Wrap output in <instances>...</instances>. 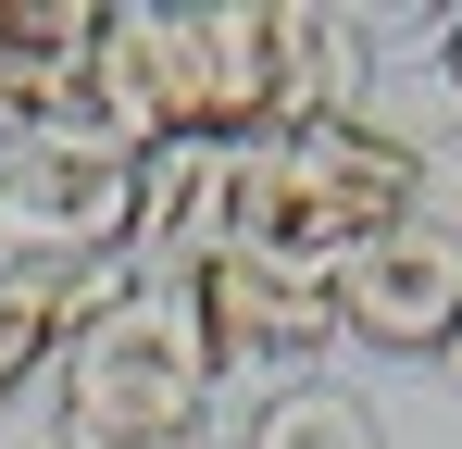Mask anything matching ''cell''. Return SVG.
I'll use <instances>...</instances> for the list:
<instances>
[{
    "label": "cell",
    "instance_id": "cell-9",
    "mask_svg": "<svg viewBox=\"0 0 462 449\" xmlns=\"http://www.w3.org/2000/svg\"><path fill=\"white\" fill-rule=\"evenodd\" d=\"M237 449H387V425H375V399L300 374V387H275V399L250 412V437H237Z\"/></svg>",
    "mask_w": 462,
    "mask_h": 449
},
{
    "label": "cell",
    "instance_id": "cell-3",
    "mask_svg": "<svg viewBox=\"0 0 462 449\" xmlns=\"http://www.w3.org/2000/svg\"><path fill=\"white\" fill-rule=\"evenodd\" d=\"M375 38L325 0H213L200 13V87L213 138H300L325 113H363Z\"/></svg>",
    "mask_w": 462,
    "mask_h": 449
},
{
    "label": "cell",
    "instance_id": "cell-6",
    "mask_svg": "<svg viewBox=\"0 0 462 449\" xmlns=\"http://www.w3.org/2000/svg\"><path fill=\"white\" fill-rule=\"evenodd\" d=\"M337 337H363L387 362H438L462 337V224L412 213V224H387V237H363L337 262Z\"/></svg>",
    "mask_w": 462,
    "mask_h": 449
},
{
    "label": "cell",
    "instance_id": "cell-10",
    "mask_svg": "<svg viewBox=\"0 0 462 449\" xmlns=\"http://www.w3.org/2000/svg\"><path fill=\"white\" fill-rule=\"evenodd\" d=\"M438 75H450V113H462V13L438 25Z\"/></svg>",
    "mask_w": 462,
    "mask_h": 449
},
{
    "label": "cell",
    "instance_id": "cell-5",
    "mask_svg": "<svg viewBox=\"0 0 462 449\" xmlns=\"http://www.w3.org/2000/svg\"><path fill=\"white\" fill-rule=\"evenodd\" d=\"M188 299H200V337H213L226 374H288L300 387L337 350V275L288 262V250H213L188 275Z\"/></svg>",
    "mask_w": 462,
    "mask_h": 449
},
{
    "label": "cell",
    "instance_id": "cell-7",
    "mask_svg": "<svg viewBox=\"0 0 462 449\" xmlns=\"http://www.w3.org/2000/svg\"><path fill=\"white\" fill-rule=\"evenodd\" d=\"M237 237V138H162L138 162V275L188 288Z\"/></svg>",
    "mask_w": 462,
    "mask_h": 449
},
{
    "label": "cell",
    "instance_id": "cell-11",
    "mask_svg": "<svg viewBox=\"0 0 462 449\" xmlns=\"http://www.w3.org/2000/svg\"><path fill=\"white\" fill-rule=\"evenodd\" d=\"M438 374H450V399H462V337H450V350H438Z\"/></svg>",
    "mask_w": 462,
    "mask_h": 449
},
{
    "label": "cell",
    "instance_id": "cell-8",
    "mask_svg": "<svg viewBox=\"0 0 462 449\" xmlns=\"http://www.w3.org/2000/svg\"><path fill=\"white\" fill-rule=\"evenodd\" d=\"M100 0H0V150L76 138Z\"/></svg>",
    "mask_w": 462,
    "mask_h": 449
},
{
    "label": "cell",
    "instance_id": "cell-12",
    "mask_svg": "<svg viewBox=\"0 0 462 449\" xmlns=\"http://www.w3.org/2000/svg\"><path fill=\"white\" fill-rule=\"evenodd\" d=\"M0 449H25V437H0Z\"/></svg>",
    "mask_w": 462,
    "mask_h": 449
},
{
    "label": "cell",
    "instance_id": "cell-1",
    "mask_svg": "<svg viewBox=\"0 0 462 449\" xmlns=\"http://www.w3.org/2000/svg\"><path fill=\"white\" fill-rule=\"evenodd\" d=\"M213 387H226V362L200 337V299L138 275L100 325L63 337L25 449H200L213 437Z\"/></svg>",
    "mask_w": 462,
    "mask_h": 449
},
{
    "label": "cell",
    "instance_id": "cell-4",
    "mask_svg": "<svg viewBox=\"0 0 462 449\" xmlns=\"http://www.w3.org/2000/svg\"><path fill=\"white\" fill-rule=\"evenodd\" d=\"M76 138L125 150V162H151L162 138H213V87H200V13H162V0H100Z\"/></svg>",
    "mask_w": 462,
    "mask_h": 449
},
{
    "label": "cell",
    "instance_id": "cell-2",
    "mask_svg": "<svg viewBox=\"0 0 462 449\" xmlns=\"http://www.w3.org/2000/svg\"><path fill=\"white\" fill-rule=\"evenodd\" d=\"M425 213V150L375 113H325L300 138H237V237L226 250H288V262H350L363 237Z\"/></svg>",
    "mask_w": 462,
    "mask_h": 449
}]
</instances>
